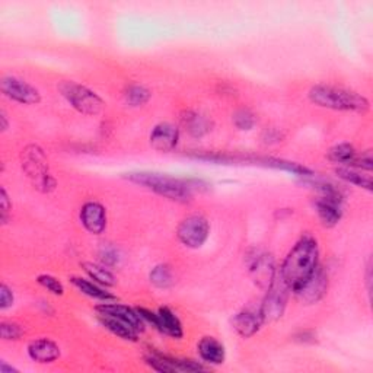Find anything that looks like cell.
I'll list each match as a JSON object with an SVG mask.
<instances>
[{"instance_id": "2e32d148", "label": "cell", "mask_w": 373, "mask_h": 373, "mask_svg": "<svg viewBox=\"0 0 373 373\" xmlns=\"http://www.w3.org/2000/svg\"><path fill=\"white\" fill-rule=\"evenodd\" d=\"M28 356L31 360H34L41 365L47 363H53L60 358V347L56 342L50 338H37L32 340V342L28 344Z\"/></svg>"}, {"instance_id": "ffe728a7", "label": "cell", "mask_w": 373, "mask_h": 373, "mask_svg": "<svg viewBox=\"0 0 373 373\" xmlns=\"http://www.w3.org/2000/svg\"><path fill=\"white\" fill-rule=\"evenodd\" d=\"M158 317H159V333L165 334L168 337L180 340L184 335L183 323L180 318L176 317V314L168 306H162L158 310Z\"/></svg>"}, {"instance_id": "f546056e", "label": "cell", "mask_w": 373, "mask_h": 373, "mask_svg": "<svg viewBox=\"0 0 373 373\" xmlns=\"http://www.w3.org/2000/svg\"><path fill=\"white\" fill-rule=\"evenodd\" d=\"M25 334V330L15 322H2L0 323V337L3 342H16L21 340Z\"/></svg>"}, {"instance_id": "e0dca14e", "label": "cell", "mask_w": 373, "mask_h": 373, "mask_svg": "<svg viewBox=\"0 0 373 373\" xmlns=\"http://www.w3.org/2000/svg\"><path fill=\"white\" fill-rule=\"evenodd\" d=\"M264 319L261 312L254 311V310H244L238 312L234 319H232V326L234 330L242 337V338H250L255 335L261 327L264 326Z\"/></svg>"}, {"instance_id": "1f68e13d", "label": "cell", "mask_w": 373, "mask_h": 373, "mask_svg": "<svg viewBox=\"0 0 373 373\" xmlns=\"http://www.w3.org/2000/svg\"><path fill=\"white\" fill-rule=\"evenodd\" d=\"M100 258H101V263L107 267H116L119 266L120 263V259H121V254L117 248L114 247H111V245H107L101 250L100 252Z\"/></svg>"}, {"instance_id": "f35d334b", "label": "cell", "mask_w": 373, "mask_h": 373, "mask_svg": "<svg viewBox=\"0 0 373 373\" xmlns=\"http://www.w3.org/2000/svg\"><path fill=\"white\" fill-rule=\"evenodd\" d=\"M12 372H16V373H18L20 370L18 369H16V367H13V366H9L6 362H0V373H12Z\"/></svg>"}, {"instance_id": "f1b7e54d", "label": "cell", "mask_w": 373, "mask_h": 373, "mask_svg": "<svg viewBox=\"0 0 373 373\" xmlns=\"http://www.w3.org/2000/svg\"><path fill=\"white\" fill-rule=\"evenodd\" d=\"M235 127L242 132H250V130L255 125V116L254 112L248 108H239L232 119Z\"/></svg>"}, {"instance_id": "7c38bea8", "label": "cell", "mask_w": 373, "mask_h": 373, "mask_svg": "<svg viewBox=\"0 0 373 373\" xmlns=\"http://www.w3.org/2000/svg\"><path fill=\"white\" fill-rule=\"evenodd\" d=\"M95 311L100 312L101 315H108V317H112V318L120 319V321L128 323V326L133 327L137 333L144 331L146 322L143 321V318L140 317L137 310H133V307H130L127 305H121V303H116V302H112V303L102 302L101 305L95 307Z\"/></svg>"}, {"instance_id": "8992f818", "label": "cell", "mask_w": 373, "mask_h": 373, "mask_svg": "<svg viewBox=\"0 0 373 373\" xmlns=\"http://www.w3.org/2000/svg\"><path fill=\"white\" fill-rule=\"evenodd\" d=\"M290 294H291L290 287L283 280L280 271L277 270L275 279L267 289V294L263 299V303L261 306H259V312H261L266 323L274 322L283 317Z\"/></svg>"}, {"instance_id": "d6a6232c", "label": "cell", "mask_w": 373, "mask_h": 373, "mask_svg": "<svg viewBox=\"0 0 373 373\" xmlns=\"http://www.w3.org/2000/svg\"><path fill=\"white\" fill-rule=\"evenodd\" d=\"M12 212V201L9 199V194L5 188L0 190V222L6 224L9 220V215Z\"/></svg>"}, {"instance_id": "8fae6325", "label": "cell", "mask_w": 373, "mask_h": 373, "mask_svg": "<svg viewBox=\"0 0 373 373\" xmlns=\"http://www.w3.org/2000/svg\"><path fill=\"white\" fill-rule=\"evenodd\" d=\"M277 270L279 268L275 267L273 255L268 252L257 251L250 261V273L254 282L264 290H267L274 282Z\"/></svg>"}, {"instance_id": "7a4b0ae2", "label": "cell", "mask_w": 373, "mask_h": 373, "mask_svg": "<svg viewBox=\"0 0 373 373\" xmlns=\"http://www.w3.org/2000/svg\"><path fill=\"white\" fill-rule=\"evenodd\" d=\"M310 101L321 108L334 111L366 112L370 107L369 100L362 93L331 85H315L310 89Z\"/></svg>"}, {"instance_id": "9c48e42d", "label": "cell", "mask_w": 373, "mask_h": 373, "mask_svg": "<svg viewBox=\"0 0 373 373\" xmlns=\"http://www.w3.org/2000/svg\"><path fill=\"white\" fill-rule=\"evenodd\" d=\"M328 290V274L319 264L312 275L306 282H303L298 289L294 290L296 298L305 305L318 303Z\"/></svg>"}, {"instance_id": "ab89813d", "label": "cell", "mask_w": 373, "mask_h": 373, "mask_svg": "<svg viewBox=\"0 0 373 373\" xmlns=\"http://www.w3.org/2000/svg\"><path fill=\"white\" fill-rule=\"evenodd\" d=\"M366 277H367V289H370V263L367 264V275H366Z\"/></svg>"}, {"instance_id": "d590c367", "label": "cell", "mask_w": 373, "mask_h": 373, "mask_svg": "<svg viewBox=\"0 0 373 373\" xmlns=\"http://www.w3.org/2000/svg\"><path fill=\"white\" fill-rule=\"evenodd\" d=\"M263 139L266 143H277L283 139V135L277 128H267L263 135Z\"/></svg>"}, {"instance_id": "277c9868", "label": "cell", "mask_w": 373, "mask_h": 373, "mask_svg": "<svg viewBox=\"0 0 373 373\" xmlns=\"http://www.w3.org/2000/svg\"><path fill=\"white\" fill-rule=\"evenodd\" d=\"M22 169L34 188L41 192H52L56 188V180L48 167V159L38 144H29L21 155Z\"/></svg>"}, {"instance_id": "4316f807", "label": "cell", "mask_w": 373, "mask_h": 373, "mask_svg": "<svg viewBox=\"0 0 373 373\" xmlns=\"http://www.w3.org/2000/svg\"><path fill=\"white\" fill-rule=\"evenodd\" d=\"M152 98V92L142 84L128 85L124 91V100L130 107H143Z\"/></svg>"}, {"instance_id": "7402d4cb", "label": "cell", "mask_w": 373, "mask_h": 373, "mask_svg": "<svg viewBox=\"0 0 373 373\" xmlns=\"http://www.w3.org/2000/svg\"><path fill=\"white\" fill-rule=\"evenodd\" d=\"M98 321L107 331H109L112 335H116L121 340H125V342H137L139 340L140 333H137L133 327H130L128 323H125L120 319L100 314Z\"/></svg>"}, {"instance_id": "e575fe53", "label": "cell", "mask_w": 373, "mask_h": 373, "mask_svg": "<svg viewBox=\"0 0 373 373\" xmlns=\"http://www.w3.org/2000/svg\"><path fill=\"white\" fill-rule=\"evenodd\" d=\"M13 303H15L13 290L6 283H2V286H0V310L6 311L13 306Z\"/></svg>"}, {"instance_id": "4dcf8cb0", "label": "cell", "mask_w": 373, "mask_h": 373, "mask_svg": "<svg viewBox=\"0 0 373 373\" xmlns=\"http://www.w3.org/2000/svg\"><path fill=\"white\" fill-rule=\"evenodd\" d=\"M37 283L41 287L47 289L48 291H50V294L56 295V296L64 295V286H63V283L57 277H54V275H52V274H40L38 277H37Z\"/></svg>"}, {"instance_id": "52a82bcc", "label": "cell", "mask_w": 373, "mask_h": 373, "mask_svg": "<svg viewBox=\"0 0 373 373\" xmlns=\"http://www.w3.org/2000/svg\"><path fill=\"white\" fill-rule=\"evenodd\" d=\"M210 235L208 220L201 215H191L178 224L176 236L187 248H201Z\"/></svg>"}, {"instance_id": "ba28073f", "label": "cell", "mask_w": 373, "mask_h": 373, "mask_svg": "<svg viewBox=\"0 0 373 373\" xmlns=\"http://www.w3.org/2000/svg\"><path fill=\"white\" fill-rule=\"evenodd\" d=\"M0 89L6 98L22 105H37L41 102L40 91L20 77L5 76L0 82Z\"/></svg>"}, {"instance_id": "d6986e66", "label": "cell", "mask_w": 373, "mask_h": 373, "mask_svg": "<svg viewBox=\"0 0 373 373\" xmlns=\"http://www.w3.org/2000/svg\"><path fill=\"white\" fill-rule=\"evenodd\" d=\"M197 351L203 363L207 365H222L226 358L224 346L215 337H203L197 344Z\"/></svg>"}, {"instance_id": "74e56055", "label": "cell", "mask_w": 373, "mask_h": 373, "mask_svg": "<svg viewBox=\"0 0 373 373\" xmlns=\"http://www.w3.org/2000/svg\"><path fill=\"white\" fill-rule=\"evenodd\" d=\"M8 128H9V119H8L6 111L2 109L0 111V130H2V133H5L8 132Z\"/></svg>"}, {"instance_id": "9a60e30c", "label": "cell", "mask_w": 373, "mask_h": 373, "mask_svg": "<svg viewBox=\"0 0 373 373\" xmlns=\"http://www.w3.org/2000/svg\"><path fill=\"white\" fill-rule=\"evenodd\" d=\"M80 222L92 235H101L107 229V208L98 201H88L80 208Z\"/></svg>"}, {"instance_id": "5bb4252c", "label": "cell", "mask_w": 373, "mask_h": 373, "mask_svg": "<svg viewBox=\"0 0 373 373\" xmlns=\"http://www.w3.org/2000/svg\"><path fill=\"white\" fill-rule=\"evenodd\" d=\"M343 197L333 196H319L315 199V210L321 223L326 228L334 226L343 218Z\"/></svg>"}, {"instance_id": "8d00e7d4", "label": "cell", "mask_w": 373, "mask_h": 373, "mask_svg": "<svg viewBox=\"0 0 373 373\" xmlns=\"http://www.w3.org/2000/svg\"><path fill=\"white\" fill-rule=\"evenodd\" d=\"M296 340H299V342H302V343H307V342L314 343L315 342V334L311 333V331H305V333H300L296 337Z\"/></svg>"}, {"instance_id": "836d02e7", "label": "cell", "mask_w": 373, "mask_h": 373, "mask_svg": "<svg viewBox=\"0 0 373 373\" xmlns=\"http://www.w3.org/2000/svg\"><path fill=\"white\" fill-rule=\"evenodd\" d=\"M350 168H356V169H360L365 172H370L373 169V158H372V152L366 151L358 155V158L354 159L353 165Z\"/></svg>"}, {"instance_id": "83f0119b", "label": "cell", "mask_w": 373, "mask_h": 373, "mask_svg": "<svg viewBox=\"0 0 373 373\" xmlns=\"http://www.w3.org/2000/svg\"><path fill=\"white\" fill-rule=\"evenodd\" d=\"M151 283L158 289H169L174 284V274L169 266L159 264L149 274Z\"/></svg>"}, {"instance_id": "30bf717a", "label": "cell", "mask_w": 373, "mask_h": 373, "mask_svg": "<svg viewBox=\"0 0 373 373\" xmlns=\"http://www.w3.org/2000/svg\"><path fill=\"white\" fill-rule=\"evenodd\" d=\"M144 362L149 367L162 373H175V372H203L207 370L201 363L187 359H176L171 356L162 354L159 351H151L144 356Z\"/></svg>"}, {"instance_id": "484cf974", "label": "cell", "mask_w": 373, "mask_h": 373, "mask_svg": "<svg viewBox=\"0 0 373 373\" xmlns=\"http://www.w3.org/2000/svg\"><path fill=\"white\" fill-rule=\"evenodd\" d=\"M358 151L354 149V146L350 143H340L333 146L328 151V159L338 167H351L354 159L358 158Z\"/></svg>"}, {"instance_id": "d4e9b609", "label": "cell", "mask_w": 373, "mask_h": 373, "mask_svg": "<svg viewBox=\"0 0 373 373\" xmlns=\"http://www.w3.org/2000/svg\"><path fill=\"white\" fill-rule=\"evenodd\" d=\"M85 273L89 275V279L93 280L95 283H98L104 287H112L117 280H116V275L109 270V267L101 264H96V263H84L82 264Z\"/></svg>"}, {"instance_id": "4fadbf2b", "label": "cell", "mask_w": 373, "mask_h": 373, "mask_svg": "<svg viewBox=\"0 0 373 373\" xmlns=\"http://www.w3.org/2000/svg\"><path fill=\"white\" fill-rule=\"evenodd\" d=\"M180 142V128L178 125L164 121L159 123L152 128L151 144L158 152H172Z\"/></svg>"}, {"instance_id": "3957f363", "label": "cell", "mask_w": 373, "mask_h": 373, "mask_svg": "<svg viewBox=\"0 0 373 373\" xmlns=\"http://www.w3.org/2000/svg\"><path fill=\"white\" fill-rule=\"evenodd\" d=\"M125 178L128 181L148 188L159 194V196L176 203H188L192 199V190L190 188L188 181L181 180V178L148 171L130 172L125 174Z\"/></svg>"}, {"instance_id": "44dd1931", "label": "cell", "mask_w": 373, "mask_h": 373, "mask_svg": "<svg viewBox=\"0 0 373 373\" xmlns=\"http://www.w3.org/2000/svg\"><path fill=\"white\" fill-rule=\"evenodd\" d=\"M70 282L73 283V286L79 290L82 291L84 295L96 299V300H101V302H116L117 296L112 295L111 291H108L104 286L91 282V279H84V277H72Z\"/></svg>"}, {"instance_id": "ac0fdd59", "label": "cell", "mask_w": 373, "mask_h": 373, "mask_svg": "<svg viewBox=\"0 0 373 373\" xmlns=\"http://www.w3.org/2000/svg\"><path fill=\"white\" fill-rule=\"evenodd\" d=\"M181 123L187 130V133L194 139H201L213 130L212 120L192 109H187L183 112Z\"/></svg>"}, {"instance_id": "603a6c76", "label": "cell", "mask_w": 373, "mask_h": 373, "mask_svg": "<svg viewBox=\"0 0 373 373\" xmlns=\"http://www.w3.org/2000/svg\"><path fill=\"white\" fill-rule=\"evenodd\" d=\"M335 175L340 178V180H343L347 184L365 188L367 191L373 190L372 175L369 172L356 169V168H350V167H338V168H335Z\"/></svg>"}, {"instance_id": "cb8c5ba5", "label": "cell", "mask_w": 373, "mask_h": 373, "mask_svg": "<svg viewBox=\"0 0 373 373\" xmlns=\"http://www.w3.org/2000/svg\"><path fill=\"white\" fill-rule=\"evenodd\" d=\"M258 164H264L266 167L270 168H275V169H282V171H287L294 175H299L303 178H310L314 176V172L300 164H296V162H290V160H284V159H277V158H257Z\"/></svg>"}, {"instance_id": "6da1fadb", "label": "cell", "mask_w": 373, "mask_h": 373, "mask_svg": "<svg viewBox=\"0 0 373 373\" xmlns=\"http://www.w3.org/2000/svg\"><path fill=\"white\" fill-rule=\"evenodd\" d=\"M319 266V247L314 236H302L295 247L286 255L279 271L283 280L290 287L291 294L303 282L311 277L312 273Z\"/></svg>"}, {"instance_id": "5b68a950", "label": "cell", "mask_w": 373, "mask_h": 373, "mask_svg": "<svg viewBox=\"0 0 373 373\" xmlns=\"http://www.w3.org/2000/svg\"><path fill=\"white\" fill-rule=\"evenodd\" d=\"M59 91L70 107L84 116H98L105 107L104 100L98 93L75 80H64L59 85Z\"/></svg>"}]
</instances>
